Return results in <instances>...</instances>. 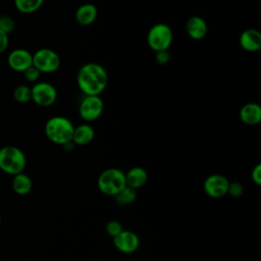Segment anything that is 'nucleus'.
I'll return each mask as SVG.
<instances>
[{"mask_svg":"<svg viewBox=\"0 0 261 261\" xmlns=\"http://www.w3.org/2000/svg\"><path fill=\"white\" fill-rule=\"evenodd\" d=\"M76 84L84 95H100L108 85V72L100 63H85L77 71Z\"/></svg>","mask_w":261,"mask_h":261,"instance_id":"nucleus-1","label":"nucleus"},{"mask_svg":"<svg viewBox=\"0 0 261 261\" xmlns=\"http://www.w3.org/2000/svg\"><path fill=\"white\" fill-rule=\"evenodd\" d=\"M74 125L64 116H52L45 123V135L54 144L63 146L71 142Z\"/></svg>","mask_w":261,"mask_h":261,"instance_id":"nucleus-2","label":"nucleus"},{"mask_svg":"<svg viewBox=\"0 0 261 261\" xmlns=\"http://www.w3.org/2000/svg\"><path fill=\"white\" fill-rule=\"evenodd\" d=\"M27 165L24 153L15 146H5L0 149V169L10 175L23 172Z\"/></svg>","mask_w":261,"mask_h":261,"instance_id":"nucleus-3","label":"nucleus"},{"mask_svg":"<svg viewBox=\"0 0 261 261\" xmlns=\"http://www.w3.org/2000/svg\"><path fill=\"white\" fill-rule=\"evenodd\" d=\"M98 189L106 196H115L125 185L124 172L118 168H107L98 176Z\"/></svg>","mask_w":261,"mask_h":261,"instance_id":"nucleus-4","label":"nucleus"},{"mask_svg":"<svg viewBox=\"0 0 261 261\" xmlns=\"http://www.w3.org/2000/svg\"><path fill=\"white\" fill-rule=\"evenodd\" d=\"M173 41V33L171 28L164 22L153 24L147 33V43L154 52L160 50H168Z\"/></svg>","mask_w":261,"mask_h":261,"instance_id":"nucleus-5","label":"nucleus"},{"mask_svg":"<svg viewBox=\"0 0 261 261\" xmlns=\"http://www.w3.org/2000/svg\"><path fill=\"white\" fill-rule=\"evenodd\" d=\"M60 57L53 49L41 48L33 54V65L41 73H51L60 67Z\"/></svg>","mask_w":261,"mask_h":261,"instance_id":"nucleus-6","label":"nucleus"},{"mask_svg":"<svg viewBox=\"0 0 261 261\" xmlns=\"http://www.w3.org/2000/svg\"><path fill=\"white\" fill-rule=\"evenodd\" d=\"M104 109V102L100 95H85L79 106L80 116L88 122L98 119Z\"/></svg>","mask_w":261,"mask_h":261,"instance_id":"nucleus-7","label":"nucleus"},{"mask_svg":"<svg viewBox=\"0 0 261 261\" xmlns=\"http://www.w3.org/2000/svg\"><path fill=\"white\" fill-rule=\"evenodd\" d=\"M57 90L48 82H37L31 88V100L41 107H48L55 103Z\"/></svg>","mask_w":261,"mask_h":261,"instance_id":"nucleus-8","label":"nucleus"},{"mask_svg":"<svg viewBox=\"0 0 261 261\" xmlns=\"http://www.w3.org/2000/svg\"><path fill=\"white\" fill-rule=\"evenodd\" d=\"M229 180L226 176L214 173L210 174L204 180V192L211 198H221L227 194Z\"/></svg>","mask_w":261,"mask_h":261,"instance_id":"nucleus-9","label":"nucleus"},{"mask_svg":"<svg viewBox=\"0 0 261 261\" xmlns=\"http://www.w3.org/2000/svg\"><path fill=\"white\" fill-rule=\"evenodd\" d=\"M8 66L17 72H23L28 67L33 65V54L23 48L12 50L7 57Z\"/></svg>","mask_w":261,"mask_h":261,"instance_id":"nucleus-10","label":"nucleus"},{"mask_svg":"<svg viewBox=\"0 0 261 261\" xmlns=\"http://www.w3.org/2000/svg\"><path fill=\"white\" fill-rule=\"evenodd\" d=\"M115 248L124 254L136 252L140 246V239L134 231L122 229L116 237L113 238Z\"/></svg>","mask_w":261,"mask_h":261,"instance_id":"nucleus-11","label":"nucleus"},{"mask_svg":"<svg viewBox=\"0 0 261 261\" xmlns=\"http://www.w3.org/2000/svg\"><path fill=\"white\" fill-rule=\"evenodd\" d=\"M240 46L247 52H257L261 49V34L256 29H247L240 35Z\"/></svg>","mask_w":261,"mask_h":261,"instance_id":"nucleus-12","label":"nucleus"},{"mask_svg":"<svg viewBox=\"0 0 261 261\" xmlns=\"http://www.w3.org/2000/svg\"><path fill=\"white\" fill-rule=\"evenodd\" d=\"M186 32L191 39L196 41L202 40L205 38L208 32L207 22L203 17L193 15L186 22Z\"/></svg>","mask_w":261,"mask_h":261,"instance_id":"nucleus-13","label":"nucleus"},{"mask_svg":"<svg viewBox=\"0 0 261 261\" xmlns=\"http://www.w3.org/2000/svg\"><path fill=\"white\" fill-rule=\"evenodd\" d=\"M240 119L247 125H256L261 121V107L257 103H246L240 109Z\"/></svg>","mask_w":261,"mask_h":261,"instance_id":"nucleus-14","label":"nucleus"},{"mask_svg":"<svg viewBox=\"0 0 261 261\" xmlns=\"http://www.w3.org/2000/svg\"><path fill=\"white\" fill-rule=\"evenodd\" d=\"M98 16V9L93 3H85L77 7L75 11V20L83 27L91 25Z\"/></svg>","mask_w":261,"mask_h":261,"instance_id":"nucleus-15","label":"nucleus"},{"mask_svg":"<svg viewBox=\"0 0 261 261\" xmlns=\"http://www.w3.org/2000/svg\"><path fill=\"white\" fill-rule=\"evenodd\" d=\"M95 137L94 128L88 123H82L74 126L71 142L77 146H85L90 144Z\"/></svg>","mask_w":261,"mask_h":261,"instance_id":"nucleus-16","label":"nucleus"},{"mask_svg":"<svg viewBox=\"0 0 261 261\" xmlns=\"http://www.w3.org/2000/svg\"><path fill=\"white\" fill-rule=\"evenodd\" d=\"M125 175V185L129 188L135 190L142 188L148 180V173L147 171L140 166H135L130 168Z\"/></svg>","mask_w":261,"mask_h":261,"instance_id":"nucleus-17","label":"nucleus"},{"mask_svg":"<svg viewBox=\"0 0 261 261\" xmlns=\"http://www.w3.org/2000/svg\"><path fill=\"white\" fill-rule=\"evenodd\" d=\"M11 188L15 194L24 196L31 192L33 188V182L29 175H27L23 172H20L13 175L12 181H11Z\"/></svg>","mask_w":261,"mask_h":261,"instance_id":"nucleus-18","label":"nucleus"},{"mask_svg":"<svg viewBox=\"0 0 261 261\" xmlns=\"http://www.w3.org/2000/svg\"><path fill=\"white\" fill-rule=\"evenodd\" d=\"M44 1L45 0H14V5L19 12L30 14L39 10Z\"/></svg>","mask_w":261,"mask_h":261,"instance_id":"nucleus-19","label":"nucleus"},{"mask_svg":"<svg viewBox=\"0 0 261 261\" xmlns=\"http://www.w3.org/2000/svg\"><path fill=\"white\" fill-rule=\"evenodd\" d=\"M115 202L119 205H129L137 199V190L125 186L115 196Z\"/></svg>","mask_w":261,"mask_h":261,"instance_id":"nucleus-20","label":"nucleus"},{"mask_svg":"<svg viewBox=\"0 0 261 261\" xmlns=\"http://www.w3.org/2000/svg\"><path fill=\"white\" fill-rule=\"evenodd\" d=\"M12 95L17 103H28L29 101H31V88L27 85H19L13 90Z\"/></svg>","mask_w":261,"mask_h":261,"instance_id":"nucleus-21","label":"nucleus"},{"mask_svg":"<svg viewBox=\"0 0 261 261\" xmlns=\"http://www.w3.org/2000/svg\"><path fill=\"white\" fill-rule=\"evenodd\" d=\"M15 22L13 18H11L9 15H1L0 16V30L7 33L8 35L14 30Z\"/></svg>","mask_w":261,"mask_h":261,"instance_id":"nucleus-22","label":"nucleus"},{"mask_svg":"<svg viewBox=\"0 0 261 261\" xmlns=\"http://www.w3.org/2000/svg\"><path fill=\"white\" fill-rule=\"evenodd\" d=\"M105 229H106V232L110 237L114 238L123 229V227H122V224L119 221H117V220H110V221L107 222V224L105 226Z\"/></svg>","mask_w":261,"mask_h":261,"instance_id":"nucleus-23","label":"nucleus"},{"mask_svg":"<svg viewBox=\"0 0 261 261\" xmlns=\"http://www.w3.org/2000/svg\"><path fill=\"white\" fill-rule=\"evenodd\" d=\"M40 75H41V71L34 65H31L23 71L24 79L30 83H37L40 79Z\"/></svg>","mask_w":261,"mask_h":261,"instance_id":"nucleus-24","label":"nucleus"},{"mask_svg":"<svg viewBox=\"0 0 261 261\" xmlns=\"http://www.w3.org/2000/svg\"><path fill=\"white\" fill-rule=\"evenodd\" d=\"M244 193V186L240 181H229L227 194H229L233 198H238L242 196Z\"/></svg>","mask_w":261,"mask_h":261,"instance_id":"nucleus-25","label":"nucleus"},{"mask_svg":"<svg viewBox=\"0 0 261 261\" xmlns=\"http://www.w3.org/2000/svg\"><path fill=\"white\" fill-rule=\"evenodd\" d=\"M170 59V54L168 50H160L155 52V61L159 65H165Z\"/></svg>","mask_w":261,"mask_h":261,"instance_id":"nucleus-26","label":"nucleus"},{"mask_svg":"<svg viewBox=\"0 0 261 261\" xmlns=\"http://www.w3.org/2000/svg\"><path fill=\"white\" fill-rule=\"evenodd\" d=\"M251 177L252 180L254 181V184H256L257 186L261 185V164L258 163L252 170L251 172Z\"/></svg>","mask_w":261,"mask_h":261,"instance_id":"nucleus-27","label":"nucleus"},{"mask_svg":"<svg viewBox=\"0 0 261 261\" xmlns=\"http://www.w3.org/2000/svg\"><path fill=\"white\" fill-rule=\"evenodd\" d=\"M9 44V37L8 34L3 32L2 30H0V54L3 53Z\"/></svg>","mask_w":261,"mask_h":261,"instance_id":"nucleus-28","label":"nucleus"},{"mask_svg":"<svg viewBox=\"0 0 261 261\" xmlns=\"http://www.w3.org/2000/svg\"><path fill=\"white\" fill-rule=\"evenodd\" d=\"M0 224H1V215H0Z\"/></svg>","mask_w":261,"mask_h":261,"instance_id":"nucleus-29","label":"nucleus"}]
</instances>
